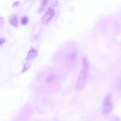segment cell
<instances>
[{
	"mask_svg": "<svg viewBox=\"0 0 121 121\" xmlns=\"http://www.w3.org/2000/svg\"><path fill=\"white\" fill-rule=\"evenodd\" d=\"M89 70L88 59L86 56L82 59V68L78 78L76 86L77 90L81 91L84 87L86 81Z\"/></svg>",
	"mask_w": 121,
	"mask_h": 121,
	"instance_id": "obj_1",
	"label": "cell"
},
{
	"mask_svg": "<svg viewBox=\"0 0 121 121\" xmlns=\"http://www.w3.org/2000/svg\"><path fill=\"white\" fill-rule=\"evenodd\" d=\"M112 96V94L109 93L105 97L102 108L103 112L104 114L108 113L112 110L113 108Z\"/></svg>",
	"mask_w": 121,
	"mask_h": 121,
	"instance_id": "obj_2",
	"label": "cell"
},
{
	"mask_svg": "<svg viewBox=\"0 0 121 121\" xmlns=\"http://www.w3.org/2000/svg\"><path fill=\"white\" fill-rule=\"evenodd\" d=\"M54 9L51 7L49 8L45 14L42 18V22L44 24L48 23L53 18L55 14Z\"/></svg>",
	"mask_w": 121,
	"mask_h": 121,
	"instance_id": "obj_3",
	"label": "cell"
},
{
	"mask_svg": "<svg viewBox=\"0 0 121 121\" xmlns=\"http://www.w3.org/2000/svg\"><path fill=\"white\" fill-rule=\"evenodd\" d=\"M38 53L37 50L31 47L27 53L26 60H30L34 59L37 55Z\"/></svg>",
	"mask_w": 121,
	"mask_h": 121,
	"instance_id": "obj_4",
	"label": "cell"
},
{
	"mask_svg": "<svg viewBox=\"0 0 121 121\" xmlns=\"http://www.w3.org/2000/svg\"><path fill=\"white\" fill-rule=\"evenodd\" d=\"M10 21L11 24L15 27H17L18 25V20L17 16L13 15L10 19Z\"/></svg>",
	"mask_w": 121,
	"mask_h": 121,
	"instance_id": "obj_5",
	"label": "cell"
},
{
	"mask_svg": "<svg viewBox=\"0 0 121 121\" xmlns=\"http://www.w3.org/2000/svg\"><path fill=\"white\" fill-rule=\"evenodd\" d=\"M49 1V0H47L42 1L41 6L39 10V12L40 13H41L44 11L45 10L46 6Z\"/></svg>",
	"mask_w": 121,
	"mask_h": 121,
	"instance_id": "obj_6",
	"label": "cell"
},
{
	"mask_svg": "<svg viewBox=\"0 0 121 121\" xmlns=\"http://www.w3.org/2000/svg\"><path fill=\"white\" fill-rule=\"evenodd\" d=\"M56 78V76H55L51 75L48 77L46 81L47 83H50L55 80Z\"/></svg>",
	"mask_w": 121,
	"mask_h": 121,
	"instance_id": "obj_7",
	"label": "cell"
},
{
	"mask_svg": "<svg viewBox=\"0 0 121 121\" xmlns=\"http://www.w3.org/2000/svg\"><path fill=\"white\" fill-rule=\"evenodd\" d=\"M28 21V19L26 16H23L21 18V24L23 25L26 24Z\"/></svg>",
	"mask_w": 121,
	"mask_h": 121,
	"instance_id": "obj_8",
	"label": "cell"
},
{
	"mask_svg": "<svg viewBox=\"0 0 121 121\" xmlns=\"http://www.w3.org/2000/svg\"><path fill=\"white\" fill-rule=\"evenodd\" d=\"M30 65L28 63H26L24 64V68L22 71V72H24L27 71L29 68Z\"/></svg>",
	"mask_w": 121,
	"mask_h": 121,
	"instance_id": "obj_9",
	"label": "cell"
},
{
	"mask_svg": "<svg viewBox=\"0 0 121 121\" xmlns=\"http://www.w3.org/2000/svg\"><path fill=\"white\" fill-rule=\"evenodd\" d=\"M4 23L3 18L0 16V29L3 26Z\"/></svg>",
	"mask_w": 121,
	"mask_h": 121,
	"instance_id": "obj_10",
	"label": "cell"
},
{
	"mask_svg": "<svg viewBox=\"0 0 121 121\" xmlns=\"http://www.w3.org/2000/svg\"><path fill=\"white\" fill-rule=\"evenodd\" d=\"M70 57L72 59L74 60L76 59L77 57V55L75 53H72L71 54Z\"/></svg>",
	"mask_w": 121,
	"mask_h": 121,
	"instance_id": "obj_11",
	"label": "cell"
},
{
	"mask_svg": "<svg viewBox=\"0 0 121 121\" xmlns=\"http://www.w3.org/2000/svg\"><path fill=\"white\" fill-rule=\"evenodd\" d=\"M20 4V3L19 1H16L14 3L13 5V7H15L19 6Z\"/></svg>",
	"mask_w": 121,
	"mask_h": 121,
	"instance_id": "obj_12",
	"label": "cell"
},
{
	"mask_svg": "<svg viewBox=\"0 0 121 121\" xmlns=\"http://www.w3.org/2000/svg\"><path fill=\"white\" fill-rule=\"evenodd\" d=\"M5 42V39L2 38H0V46L1 45Z\"/></svg>",
	"mask_w": 121,
	"mask_h": 121,
	"instance_id": "obj_13",
	"label": "cell"
}]
</instances>
